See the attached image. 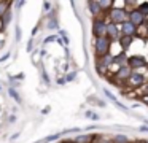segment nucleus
Here are the masks:
<instances>
[{
    "mask_svg": "<svg viewBox=\"0 0 148 143\" xmlns=\"http://www.w3.org/2000/svg\"><path fill=\"white\" fill-rule=\"evenodd\" d=\"M108 18H110V22H113L116 25L123 24L124 21H127V11L124 8H110Z\"/></svg>",
    "mask_w": 148,
    "mask_h": 143,
    "instance_id": "nucleus-2",
    "label": "nucleus"
},
{
    "mask_svg": "<svg viewBox=\"0 0 148 143\" xmlns=\"http://www.w3.org/2000/svg\"><path fill=\"white\" fill-rule=\"evenodd\" d=\"M8 94H10L11 95V97H13L14 99V100H16L18 102V103H23V99H21V95H19V92H18L16 91V89H14V88H8Z\"/></svg>",
    "mask_w": 148,
    "mask_h": 143,
    "instance_id": "nucleus-14",
    "label": "nucleus"
},
{
    "mask_svg": "<svg viewBox=\"0 0 148 143\" xmlns=\"http://www.w3.org/2000/svg\"><path fill=\"white\" fill-rule=\"evenodd\" d=\"M140 130H142V132H148V127H147V126H142Z\"/></svg>",
    "mask_w": 148,
    "mask_h": 143,
    "instance_id": "nucleus-33",
    "label": "nucleus"
},
{
    "mask_svg": "<svg viewBox=\"0 0 148 143\" xmlns=\"http://www.w3.org/2000/svg\"><path fill=\"white\" fill-rule=\"evenodd\" d=\"M88 6H89L91 14H92V16H96V18H97V14L100 13V6H99V3H97V2H94V0H91V2H88Z\"/></svg>",
    "mask_w": 148,
    "mask_h": 143,
    "instance_id": "nucleus-11",
    "label": "nucleus"
},
{
    "mask_svg": "<svg viewBox=\"0 0 148 143\" xmlns=\"http://www.w3.org/2000/svg\"><path fill=\"white\" fill-rule=\"evenodd\" d=\"M131 73H132V70L129 68L127 65H124V67H119L115 75H116V78H119V79H127L129 76H131Z\"/></svg>",
    "mask_w": 148,
    "mask_h": 143,
    "instance_id": "nucleus-10",
    "label": "nucleus"
},
{
    "mask_svg": "<svg viewBox=\"0 0 148 143\" xmlns=\"http://www.w3.org/2000/svg\"><path fill=\"white\" fill-rule=\"evenodd\" d=\"M8 59H10V53H7L5 56L0 57V62H5V60H8Z\"/></svg>",
    "mask_w": 148,
    "mask_h": 143,
    "instance_id": "nucleus-29",
    "label": "nucleus"
},
{
    "mask_svg": "<svg viewBox=\"0 0 148 143\" xmlns=\"http://www.w3.org/2000/svg\"><path fill=\"white\" fill-rule=\"evenodd\" d=\"M97 3H99V6H100V11H105L110 6H113V2H110V0H99Z\"/></svg>",
    "mask_w": 148,
    "mask_h": 143,
    "instance_id": "nucleus-16",
    "label": "nucleus"
},
{
    "mask_svg": "<svg viewBox=\"0 0 148 143\" xmlns=\"http://www.w3.org/2000/svg\"><path fill=\"white\" fill-rule=\"evenodd\" d=\"M105 37H108L110 40H119L121 34H119V27L113 22H107V30H105Z\"/></svg>",
    "mask_w": 148,
    "mask_h": 143,
    "instance_id": "nucleus-6",
    "label": "nucleus"
},
{
    "mask_svg": "<svg viewBox=\"0 0 148 143\" xmlns=\"http://www.w3.org/2000/svg\"><path fill=\"white\" fill-rule=\"evenodd\" d=\"M46 27L49 29V30H53V29H58V21L56 19H49V22H48V25Z\"/></svg>",
    "mask_w": 148,
    "mask_h": 143,
    "instance_id": "nucleus-22",
    "label": "nucleus"
},
{
    "mask_svg": "<svg viewBox=\"0 0 148 143\" xmlns=\"http://www.w3.org/2000/svg\"><path fill=\"white\" fill-rule=\"evenodd\" d=\"M59 137H61V133H56V135H49L46 137L45 140H43V143H49V142H54V140H58Z\"/></svg>",
    "mask_w": 148,
    "mask_h": 143,
    "instance_id": "nucleus-21",
    "label": "nucleus"
},
{
    "mask_svg": "<svg viewBox=\"0 0 148 143\" xmlns=\"http://www.w3.org/2000/svg\"><path fill=\"white\" fill-rule=\"evenodd\" d=\"M10 5L11 3H8V2H0V18L7 13V10H10Z\"/></svg>",
    "mask_w": 148,
    "mask_h": 143,
    "instance_id": "nucleus-18",
    "label": "nucleus"
},
{
    "mask_svg": "<svg viewBox=\"0 0 148 143\" xmlns=\"http://www.w3.org/2000/svg\"><path fill=\"white\" fill-rule=\"evenodd\" d=\"M92 138L94 137H91V135H78L73 138V143H91Z\"/></svg>",
    "mask_w": 148,
    "mask_h": 143,
    "instance_id": "nucleus-13",
    "label": "nucleus"
},
{
    "mask_svg": "<svg viewBox=\"0 0 148 143\" xmlns=\"http://www.w3.org/2000/svg\"><path fill=\"white\" fill-rule=\"evenodd\" d=\"M51 6H53V3H51V2H45V3H43V10H45L46 13L51 11Z\"/></svg>",
    "mask_w": 148,
    "mask_h": 143,
    "instance_id": "nucleus-24",
    "label": "nucleus"
},
{
    "mask_svg": "<svg viewBox=\"0 0 148 143\" xmlns=\"http://www.w3.org/2000/svg\"><path fill=\"white\" fill-rule=\"evenodd\" d=\"M94 143H108V142H105V140H97V137H94Z\"/></svg>",
    "mask_w": 148,
    "mask_h": 143,
    "instance_id": "nucleus-31",
    "label": "nucleus"
},
{
    "mask_svg": "<svg viewBox=\"0 0 148 143\" xmlns=\"http://www.w3.org/2000/svg\"><path fill=\"white\" fill-rule=\"evenodd\" d=\"M119 34L123 35V37H131V38H134V35L137 34V27H135L132 22H129V21H124L121 24V29H119Z\"/></svg>",
    "mask_w": 148,
    "mask_h": 143,
    "instance_id": "nucleus-5",
    "label": "nucleus"
},
{
    "mask_svg": "<svg viewBox=\"0 0 148 143\" xmlns=\"http://www.w3.org/2000/svg\"><path fill=\"white\" fill-rule=\"evenodd\" d=\"M105 95H107V97H108V99H110V100H112L115 105H118L119 108H124V107H123V105H121V103H119V102L115 99V95H112V92H110V91H107V89H105Z\"/></svg>",
    "mask_w": 148,
    "mask_h": 143,
    "instance_id": "nucleus-20",
    "label": "nucleus"
},
{
    "mask_svg": "<svg viewBox=\"0 0 148 143\" xmlns=\"http://www.w3.org/2000/svg\"><path fill=\"white\" fill-rule=\"evenodd\" d=\"M54 40H58V35H49V37L45 40V43H49V41H54Z\"/></svg>",
    "mask_w": 148,
    "mask_h": 143,
    "instance_id": "nucleus-28",
    "label": "nucleus"
},
{
    "mask_svg": "<svg viewBox=\"0 0 148 143\" xmlns=\"http://www.w3.org/2000/svg\"><path fill=\"white\" fill-rule=\"evenodd\" d=\"M113 64H116L118 67H124V65H127V56H126L124 51H121V53H119L118 56H113Z\"/></svg>",
    "mask_w": 148,
    "mask_h": 143,
    "instance_id": "nucleus-9",
    "label": "nucleus"
},
{
    "mask_svg": "<svg viewBox=\"0 0 148 143\" xmlns=\"http://www.w3.org/2000/svg\"><path fill=\"white\" fill-rule=\"evenodd\" d=\"M127 81L131 83L134 88H138V86H142L145 83V75L143 73H138V72H132L131 76L127 78Z\"/></svg>",
    "mask_w": 148,
    "mask_h": 143,
    "instance_id": "nucleus-8",
    "label": "nucleus"
},
{
    "mask_svg": "<svg viewBox=\"0 0 148 143\" xmlns=\"http://www.w3.org/2000/svg\"><path fill=\"white\" fill-rule=\"evenodd\" d=\"M118 41H119V44H121L123 49H127L129 44H131V41H132V38L131 37H119Z\"/></svg>",
    "mask_w": 148,
    "mask_h": 143,
    "instance_id": "nucleus-15",
    "label": "nucleus"
},
{
    "mask_svg": "<svg viewBox=\"0 0 148 143\" xmlns=\"http://www.w3.org/2000/svg\"><path fill=\"white\" fill-rule=\"evenodd\" d=\"M143 102H145V103L148 105V94H147V95H145V97H143Z\"/></svg>",
    "mask_w": 148,
    "mask_h": 143,
    "instance_id": "nucleus-35",
    "label": "nucleus"
},
{
    "mask_svg": "<svg viewBox=\"0 0 148 143\" xmlns=\"http://www.w3.org/2000/svg\"><path fill=\"white\" fill-rule=\"evenodd\" d=\"M49 110H51V108H49V107H46L45 110H42V113H43V114H48V113H49Z\"/></svg>",
    "mask_w": 148,
    "mask_h": 143,
    "instance_id": "nucleus-32",
    "label": "nucleus"
},
{
    "mask_svg": "<svg viewBox=\"0 0 148 143\" xmlns=\"http://www.w3.org/2000/svg\"><path fill=\"white\" fill-rule=\"evenodd\" d=\"M147 65V60L145 57L142 56H132V57H127V67L129 68H137V67H145Z\"/></svg>",
    "mask_w": 148,
    "mask_h": 143,
    "instance_id": "nucleus-7",
    "label": "nucleus"
},
{
    "mask_svg": "<svg viewBox=\"0 0 148 143\" xmlns=\"http://www.w3.org/2000/svg\"><path fill=\"white\" fill-rule=\"evenodd\" d=\"M110 48H112V40L108 37H99L94 40V49H96V54L97 57H102L105 54L110 53Z\"/></svg>",
    "mask_w": 148,
    "mask_h": 143,
    "instance_id": "nucleus-1",
    "label": "nucleus"
},
{
    "mask_svg": "<svg viewBox=\"0 0 148 143\" xmlns=\"http://www.w3.org/2000/svg\"><path fill=\"white\" fill-rule=\"evenodd\" d=\"M75 76H77V72H70L67 76H65V81H67V83H69V81H73Z\"/></svg>",
    "mask_w": 148,
    "mask_h": 143,
    "instance_id": "nucleus-23",
    "label": "nucleus"
},
{
    "mask_svg": "<svg viewBox=\"0 0 148 143\" xmlns=\"http://www.w3.org/2000/svg\"><path fill=\"white\" fill-rule=\"evenodd\" d=\"M27 51H29V53H32V51H34V40H32V38L27 41Z\"/></svg>",
    "mask_w": 148,
    "mask_h": 143,
    "instance_id": "nucleus-25",
    "label": "nucleus"
},
{
    "mask_svg": "<svg viewBox=\"0 0 148 143\" xmlns=\"http://www.w3.org/2000/svg\"><path fill=\"white\" fill-rule=\"evenodd\" d=\"M61 37H62V40H64V43L69 44V37H67V34H65L64 30H61Z\"/></svg>",
    "mask_w": 148,
    "mask_h": 143,
    "instance_id": "nucleus-27",
    "label": "nucleus"
},
{
    "mask_svg": "<svg viewBox=\"0 0 148 143\" xmlns=\"http://www.w3.org/2000/svg\"><path fill=\"white\" fill-rule=\"evenodd\" d=\"M86 118H91V119H99V114H94L92 111H88V113H86Z\"/></svg>",
    "mask_w": 148,
    "mask_h": 143,
    "instance_id": "nucleus-26",
    "label": "nucleus"
},
{
    "mask_svg": "<svg viewBox=\"0 0 148 143\" xmlns=\"http://www.w3.org/2000/svg\"><path fill=\"white\" fill-rule=\"evenodd\" d=\"M16 40H18V41L21 40V29H19V27H16Z\"/></svg>",
    "mask_w": 148,
    "mask_h": 143,
    "instance_id": "nucleus-30",
    "label": "nucleus"
},
{
    "mask_svg": "<svg viewBox=\"0 0 148 143\" xmlns=\"http://www.w3.org/2000/svg\"><path fill=\"white\" fill-rule=\"evenodd\" d=\"M137 10L145 16V18H147V16H148V2H142L140 5H138V8H137Z\"/></svg>",
    "mask_w": 148,
    "mask_h": 143,
    "instance_id": "nucleus-17",
    "label": "nucleus"
},
{
    "mask_svg": "<svg viewBox=\"0 0 148 143\" xmlns=\"http://www.w3.org/2000/svg\"><path fill=\"white\" fill-rule=\"evenodd\" d=\"M147 143H148V142H147Z\"/></svg>",
    "mask_w": 148,
    "mask_h": 143,
    "instance_id": "nucleus-38",
    "label": "nucleus"
},
{
    "mask_svg": "<svg viewBox=\"0 0 148 143\" xmlns=\"http://www.w3.org/2000/svg\"><path fill=\"white\" fill-rule=\"evenodd\" d=\"M105 30H107V21L102 18H94L92 21V35L96 38L99 37H103L105 35Z\"/></svg>",
    "mask_w": 148,
    "mask_h": 143,
    "instance_id": "nucleus-3",
    "label": "nucleus"
},
{
    "mask_svg": "<svg viewBox=\"0 0 148 143\" xmlns=\"http://www.w3.org/2000/svg\"><path fill=\"white\" fill-rule=\"evenodd\" d=\"M113 143H129V138L126 135H116L113 138Z\"/></svg>",
    "mask_w": 148,
    "mask_h": 143,
    "instance_id": "nucleus-19",
    "label": "nucleus"
},
{
    "mask_svg": "<svg viewBox=\"0 0 148 143\" xmlns=\"http://www.w3.org/2000/svg\"><path fill=\"white\" fill-rule=\"evenodd\" d=\"M3 44H5V40H3V38H2V40H0V48L3 46Z\"/></svg>",
    "mask_w": 148,
    "mask_h": 143,
    "instance_id": "nucleus-36",
    "label": "nucleus"
},
{
    "mask_svg": "<svg viewBox=\"0 0 148 143\" xmlns=\"http://www.w3.org/2000/svg\"><path fill=\"white\" fill-rule=\"evenodd\" d=\"M58 83H59V84H64L65 79H64V78H59V79H58Z\"/></svg>",
    "mask_w": 148,
    "mask_h": 143,
    "instance_id": "nucleus-34",
    "label": "nucleus"
},
{
    "mask_svg": "<svg viewBox=\"0 0 148 143\" xmlns=\"http://www.w3.org/2000/svg\"><path fill=\"white\" fill-rule=\"evenodd\" d=\"M127 21L132 22V24L137 27V25L145 24V22H147V18H145V16L142 14L137 8H134V10H131V11H127Z\"/></svg>",
    "mask_w": 148,
    "mask_h": 143,
    "instance_id": "nucleus-4",
    "label": "nucleus"
},
{
    "mask_svg": "<svg viewBox=\"0 0 148 143\" xmlns=\"http://www.w3.org/2000/svg\"><path fill=\"white\" fill-rule=\"evenodd\" d=\"M11 18H13V11H11V10H7V13L0 18V19H2V24H3V29L11 22Z\"/></svg>",
    "mask_w": 148,
    "mask_h": 143,
    "instance_id": "nucleus-12",
    "label": "nucleus"
},
{
    "mask_svg": "<svg viewBox=\"0 0 148 143\" xmlns=\"http://www.w3.org/2000/svg\"><path fill=\"white\" fill-rule=\"evenodd\" d=\"M0 89H2V84H0Z\"/></svg>",
    "mask_w": 148,
    "mask_h": 143,
    "instance_id": "nucleus-37",
    "label": "nucleus"
}]
</instances>
